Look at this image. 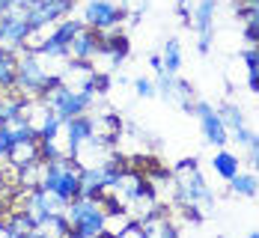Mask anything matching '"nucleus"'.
Masks as SVG:
<instances>
[{"instance_id": "obj_14", "label": "nucleus", "mask_w": 259, "mask_h": 238, "mask_svg": "<svg viewBox=\"0 0 259 238\" xmlns=\"http://www.w3.org/2000/svg\"><path fill=\"white\" fill-rule=\"evenodd\" d=\"M99 45H102L99 30H93V27L83 24L78 33L72 36V42H69V57H72V60H83V63H93L96 54H99Z\"/></svg>"}, {"instance_id": "obj_6", "label": "nucleus", "mask_w": 259, "mask_h": 238, "mask_svg": "<svg viewBox=\"0 0 259 238\" xmlns=\"http://www.w3.org/2000/svg\"><path fill=\"white\" fill-rule=\"evenodd\" d=\"M42 187H51L57 194H63L66 200L80 194V167L69 155L63 158H45V176H42Z\"/></svg>"}, {"instance_id": "obj_9", "label": "nucleus", "mask_w": 259, "mask_h": 238, "mask_svg": "<svg viewBox=\"0 0 259 238\" xmlns=\"http://www.w3.org/2000/svg\"><path fill=\"white\" fill-rule=\"evenodd\" d=\"M194 116L200 122V131H203V140L208 146H227L230 143V128L224 125V116L214 105H208L203 99L194 102Z\"/></svg>"}, {"instance_id": "obj_24", "label": "nucleus", "mask_w": 259, "mask_h": 238, "mask_svg": "<svg viewBox=\"0 0 259 238\" xmlns=\"http://www.w3.org/2000/svg\"><path fill=\"white\" fill-rule=\"evenodd\" d=\"M134 92H137L140 99H152V96H158L155 80H149V78H137V80H134Z\"/></svg>"}, {"instance_id": "obj_23", "label": "nucleus", "mask_w": 259, "mask_h": 238, "mask_svg": "<svg viewBox=\"0 0 259 238\" xmlns=\"http://www.w3.org/2000/svg\"><path fill=\"white\" fill-rule=\"evenodd\" d=\"M218 110H221V116H224V125H227L230 131L241 128V125H247V119H244V110H241L238 105H233V102H224Z\"/></svg>"}, {"instance_id": "obj_22", "label": "nucleus", "mask_w": 259, "mask_h": 238, "mask_svg": "<svg viewBox=\"0 0 259 238\" xmlns=\"http://www.w3.org/2000/svg\"><path fill=\"white\" fill-rule=\"evenodd\" d=\"M15 66H18L15 54L0 51V89H12L15 86Z\"/></svg>"}, {"instance_id": "obj_1", "label": "nucleus", "mask_w": 259, "mask_h": 238, "mask_svg": "<svg viewBox=\"0 0 259 238\" xmlns=\"http://www.w3.org/2000/svg\"><path fill=\"white\" fill-rule=\"evenodd\" d=\"M66 220L72 226V235L78 238H99L107 235V200L104 197H87L78 194L66 206Z\"/></svg>"}, {"instance_id": "obj_12", "label": "nucleus", "mask_w": 259, "mask_h": 238, "mask_svg": "<svg viewBox=\"0 0 259 238\" xmlns=\"http://www.w3.org/2000/svg\"><path fill=\"white\" fill-rule=\"evenodd\" d=\"M39 158H42L39 137H21V140H12V143H9L3 167L12 170V173H18V170H24L27 164H33V161H39Z\"/></svg>"}, {"instance_id": "obj_20", "label": "nucleus", "mask_w": 259, "mask_h": 238, "mask_svg": "<svg viewBox=\"0 0 259 238\" xmlns=\"http://www.w3.org/2000/svg\"><path fill=\"white\" fill-rule=\"evenodd\" d=\"M161 66H164V72H170V75H179L182 63H185V54H182V45L179 39H167L164 45H161Z\"/></svg>"}, {"instance_id": "obj_2", "label": "nucleus", "mask_w": 259, "mask_h": 238, "mask_svg": "<svg viewBox=\"0 0 259 238\" xmlns=\"http://www.w3.org/2000/svg\"><path fill=\"white\" fill-rule=\"evenodd\" d=\"M173 179H176V206H200L203 212L214 209V203H218L214 191L208 187L197 158H182L173 167Z\"/></svg>"}, {"instance_id": "obj_5", "label": "nucleus", "mask_w": 259, "mask_h": 238, "mask_svg": "<svg viewBox=\"0 0 259 238\" xmlns=\"http://www.w3.org/2000/svg\"><path fill=\"white\" fill-rule=\"evenodd\" d=\"M42 99H45L63 119H72V116H83L87 110H93L96 102H99V92H96V89H72V86L54 80L51 89H48Z\"/></svg>"}, {"instance_id": "obj_13", "label": "nucleus", "mask_w": 259, "mask_h": 238, "mask_svg": "<svg viewBox=\"0 0 259 238\" xmlns=\"http://www.w3.org/2000/svg\"><path fill=\"white\" fill-rule=\"evenodd\" d=\"M143 223V235L146 238H179L182 235V226L176 223V217H173V212L170 209H158V212H152L146 220H140Z\"/></svg>"}, {"instance_id": "obj_11", "label": "nucleus", "mask_w": 259, "mask_h": 238, "mask_svg": "<svg viewBox=\"0 0 259 238\" xmlns=\"http://www.w3.org/2000/svg\"><path fill=\"white\" fill-rule=\"evenodd\" d=\"M30 18L27 15H15V12H6L3 21H0V51H9V54H18L24 51L27 45V36H30Z\"/></svg>"}, {"instance_id": "obj_26", "label": "nucleus", "mask_w": 259, "mask_h": 238, "mask_svg": "<svg viewBox=\"0 0 259 238\" xmlns=\"http://www.w3.org/2000/svg\"><path fill=\"white\" fill-rule=\"evenodd\" d=\"M244 152H247V164L253 167V173H259V137L247 146V149H244Z\"/></svg>"}, {"instance_id": "obj_18", "label": "nucleus", "mask_w": 259, "mask_h": 238, "mask_svg": "<svg viewBox=\"0 0 259 238\" xmlns=\"http://www.w3.org/2000/svg\"><path fill=\"white\" fill-rule=\"evenodd\" d=\"M211 170H214V176H221L224 182H230L235 173L241 170V161L235 152H230L227 146H218V152L211 155Z\"/></svg>"}, {"instance_id": "obj_8", "label": "nucleus", "mask_w": 259, "mask_h": 238, "mask_svg": "<svg viewBox=\"0 0 259 238\" xmlns=\"http://www.w3.org/2000/svg\"><path fill=\"white\" fill-rule=\"evenodd\" d=\"M80 21L87 27H93V30L122 27V21H125V6L116 3V0H83Z\"/></svg>"}, {"instance_id": "obj_19", "label": "nucleus", "mask_w": 259, "mask_h": 238, "mask_svg": "<svg viewBox=\"0 0 259 238\" xmlns=\"http://www.w3.org/2000/svg\"><path fill=\"white\" fill-rule=\"evenodd\" d=\"M227 185H230V194L233 197H244V200L259 197V173H253V170L250 173L247 170H238Z\"/></svg>"}, {"instance_id": "obj_10", "label": "nucleus", "mask_w": 259, "mask_h": 238, "mask_svg": "<svg viewBox=\"0 0 259 238\" xmlns=\"http://www.w3.org/2000/svg\"><path fill=\"white\" fill-rule=\"evenodd\" d=\"M155 89H158V96H164L170 105H176L179 110H185V113L194 116V102H197V96H194V86L185 78L170 75V72H161V75H155Z\"/></svg>"}, {"instance_id": "obj_28", "label": "nucleus", "mask_w": 259, "mask_h": 238, "mask_svg": "<svg viewBox=\"0 0 259 238\" xmlns=\"http://www.w3.org/2000/svg\"><path fill=\"white\" fill-rule=\"evenodd\" d=\"M0 238H9V226H6V214L0 217Z\"/></svg>"}, {"instance_id": "obj_17", "label": "nucleus", "mask_w": 259, "mask_h": 238, "mask_svg": "<svg viewBox=\"0 0 259 238\" xmlns=\"http://www.w3.org/2000/svg\"><path fill=\"white\" fill-rule=\"evenodd\" d=\"M24 105L27 99L15 89H0V122H12V119H24Z\"/></svg>"}, {"instance_id": "obj_3", "label": "nucleus", "mask_w": 259, "mask_h": 238, "mask_svg": "<svg viewBox=\"0 0 259 238\" xmlns=\"http://www.w3.org/2000/svg\"><path fill=\"white\" fill-rule=\"evenodd\" d=\"M185 27L197 36V48L200 54L211 51L214 42V12H218V0H179L176 3Z\"/></svg>"}, {"instance_id": "obj_4", "label": "nucleus", "mask_w": 259, "mask_h": 238, "mask_svg": "<svg viewBox=\"0 0 259 238\" xmlns=\"http://www.w3.org/2000/svg\"><path fill=\"white\" fill-rule=\"evenodd\" d=\"M54 75L39 63V57L33 51L18 54V66H15V92H21L24 99H42L54 83Z\"/></svg>"}, {"instance_id": "obj_25", "label": "nucleus", "mask_w": 259, "mask_h": 238, "mask_svg": "<svg viewBox=\"0 0 259 238\" xmlns=\"http://www.w3.org/2000/svg\"><path fill=\"white\" fill-rule=\"evenodd\" d=\"M119 235H122V238H143V223L131 217L128 223L122 226V232H119Z\"/></svg>"}, {"instance_id": "obj_16", "label": "nucleus", "mask_w": 259, "mask_h": 238, "mask_svg": "<svg viewBox=\"0 0 259 238\" xmlns=\"http://www.w3.org/2000/svg\"><path fill=\"white\" fill-rule=\"evenodd\" d=\"M42 235H72V226H69V220H66V214H45L42 220H36L33 223V232L30 238H42Z\"/></svg>"}, {"instance_id": "obj_29", "label": "nucleus", "mask_w": 259, "mask_h": 238, "mask_svg": "<svg viewBox=\"0 0 259 238\" xmlns=\"http://www.w3.org/2000/svg\"><path fill=\"white\" fill-rule=\"evenodd\" d=\"M6 9H9V0H0V21H3V15H6Z\"/></svg>"}, {"instance_id": "obj_7", "label": "nucleus", "mask_w": 259, "mask_h": 238, "mask_svg": "<svg viewBox=\"0 0 259 238\" xmlns=\"http://www.w3.org/2000/svg\"><path fill=\"white\" fill-rule=\"evenodd\" d=\"M119 143L110 140V137H99V134H90L87 140H80L78 146L72 149V161L78 164L80 170H93V167H102L107 161L119 158Z\"/></svg>"}, {"instance_id": "obj_15", "label": "nucleus", "mask_w": 259, "mask_h": 238, "mask_svg": "<svg viewBox=\"0 0 259 238\" xmlns=\"http://www.w3.org/2000/svg\"><path fill=\"white\" fill-rule=\"evenodd\" d=\"M235 12L244 21V42L259 45V0H238Z\"/></svg>"}, {"instance_id": "obj_21", "label": "nucleus", "mask_w": 259, "mask_h": 238, "mask_svg": "<svg viewBox=\"0 0 259 238\" xmlns=\"http://www.w3.org/2000/svg\"><path fill=\"white\" fill-rule=\"evenodd\" d=\"M6 226H9V238H24V235L30 238V232H33V220L24 209L6 212Z\"/></svg>"}, {"instance_id": "obj_27", "label": "nucleus", "mask_w": 259, "mask_h": 238, "mask_svg": "<svg viewBox=\"0 0 259 238\" xmlns=\"http://www.w3.org/2000/svg\"><path fill=\"white\" fill-rule=\"evenodd\" d=\"M9 134H6V128H3V122H0V167H3V161H6V149H9Z\"/></svg>"}]
</instances>
